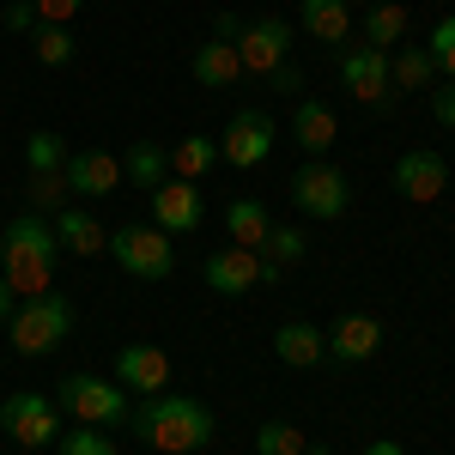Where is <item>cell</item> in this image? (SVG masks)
I'll return each mask as SVG.
<instances>
[{
	"label": "cell",
	"mask_w": 455,
	"mask_h": 455,
	"mask_svg": "<svg viewBox=\"0 0 455 455\" xmlns=\"http://www.w3.org/2000/svg\"><path fill=\"white\" fill-rule=\"evenodd\" d=\"M12 310H19V291H12V285L0 280V328H6V322H12Z\"/></svg>",
	"instance_id": "cell-38"
},
{
	"label": "cell",
	"mask_w": 455,
	"mask_h": 455,
	"mask_svg": "<svg viewBox=\"0 0 455 455\" xmlns=\"http://www.w3.org/2000/svg\"><path fill=\"white\" fill-rule=\"evenodd\" d=\"M255 255H261V261H267V267H291V261H304V231H291V225H274V231H267V237H261V249H255Z\"/></svg>",
	"instance_id": "cell-28"
},
{
	"label": "cell",
	"mask_w": 455,
	"mask_h": 455,
	"mask_svg": "<svg viewBox=\"0 0 455 455\" xmlns=\"http://www.w3.org/2000/svg\"><path fill=\"white\" fill-rule=\"evenodd\" d=\"M243 79V61H237V43L212 36L195 49V85H237Z\"/></svg>",
	"instance_id": "cell-20"
},
{
	"label": "cell",
	"mask_w": 455,
	"mask_h": 455,
	"mask_svg": "<svg viewBox=\"0 0 455 455\" xmlns=\"http://www.w3.org/2000/svg\"><path fill=\"white\" fill-rule=\"evenodd\" d=\"M267 85H274V92H298V85H304V73H298L291 61H285V68H274V73H267Z\"/></svg>",
	"instance_id": "cell-37"
},
{
	"label": "cell",
	"mask_w": 455,
	"mask_h": 455,
	"mask_svg": "<svg viewBox=\"0 0 455 455\" xmlns=\"http://www.w3.org/2000/svg\"><path fill=\"white\" fill-rule=\"evenodd\" d=\"M134 431H140L146 450L158 455H188V450H207L212 443V413L195 401V395H146L134 407Z\"/></svg>",
	"instance_id": "cell-2"
},
{
	"label": "cell",
	"mask_w": 455,
	"mask_h": 455,
	"mask_svg": "<svg viewBox=\"0 0 455 455\" xmlns=\"http://www.w3.org/2000/svg\"><path fill=\"white\" fill-rule=\"evenodd\" d=\"M0 425H6V431H12L25 450H49V443L61 437L49 395H36V388H19V395H6V401H0Z\"/></svg>",
	"instance_id": "cell-7"
},
{
	"label": "cell",
	"mask_w": 455,
	"mask_h": 455,
	"mask_svg": "<svg viewBox=\"0 0 455 455\" xmlns=\"http://www.w3.org/2000/svg\"><path fill=\"white\" fill-rule=\"evenodd\" d=\"M304 450H310L304 425H291V419H267L255 431V455H304Z\"/></svg>",
	"instance_id": "cell-27"
},
{
	"label": "cell",
	"mask_w": 455,
	"mask_h": 455,
	"mask_svg": "<svg viewBox=\"0 0 455 455\" xmlns=\"http://www.w3.org/2000/svg\"><path fill=\"white\" fill-rule=\"evenodd\" d=\"M164 171H171V152H164V146H152V140L128 146V158H122V176H128V182H140V188H146V182L158 188Z\"/></svg>",
	"instance_id": "cell-24"
},
{
	"label": "cell",
	"mask_w": 455,
	"mask_h": 455,
	"mask_svg": "<svg viewBox=\"0 0 455 455\" xmlns=\"http://www.w3.org/2000/svg\"><path fill=\"white\" fill-rule=\"evenodd\" d=\"M291 207L310 212V219H340V212L352 207L347 176L334 171V164H304V171H291Z\"/></svg>",
	"instance_id": "cell-5"
},
{
	"label": "cell",
	"mask_w": 455,
	"mask_h": 455,
	"mask_svg": "<svg viewBox=\"0 0 455 455\" xmlns=\"http://www.w3.org/2000/svg\"><path fill=\"white\" fill-rule=\"evenodd\" d=\"M61 407H68L79 425L128 419V395H122V383H104V377H61Z\"/></svg>",
	"instance_id": "cell-6"
},
{
	"label": "cell",
	"mask_w": 455,
	"mask_h": 455,
	"mask_svg": "<svg viewBox=\"0 0 455 455\" xmlns=\"http://www.w3.org/2000/svg\"><path fill=\"white\" fill-rule=\"evenodd\" d=\"M49 225H55V243L68 249V255H98V249H109V231H98V219L85 207L49 212Z\"/></svg>",
	"instance_id": "cell-16"
},
{
	"label": "cell",
	"mask_w": 455,
	"mask_h": 455,
	"mask_svg": "<svg viewBox=\"0 0 455 455\" xmlns=\"http://www.w3.org/2000/svg\"><path fill=\"white\" fill-rule=\"evenodd\" d=\"M68 207V176L49 171V176H31V212H61Z\"/></svg>",
	"instance_id": "cell-32"
},
{
	"label": "cell",
	"mask_w": 455,
	"mask_h": 455,
	"mask_svg": "<svg viewBox=\"0 0 455 455\" xmlns=\"http://www.w3.org/2000/svg\"><path fill=\"white\" fill-rule=\"evenodd\" d=\"M201 280H207L219 298H243V291H255V285H261V255L231 243V249H219V255H207Z\"/></svg>",
	"instance_id": "cell-13"
},
{
	"label": "cell",
	"mask_w": 455,
	"mask_h": 455,
	"mask_svg": "<svg viewBox=\"0 0 455 455\" xmlns=\"http://www.w3.org/2000/svg\"><path fill=\"white\" fill-rule=\"evenodd\" d=\"M201 188H195V182H182V176H176V182H158V188H152V225H158V231H195V225H201Z\"/></svg>",
	"instance_id": "cell-15"
},
{
	"label": "cell",
	"mask_w": 455,
	"mask_h": 455,
	"mask_svg": "<svg viewBox=\"0 0 455 455\" xmlns=\"http://www.w3.org/2000/svg\"><path fill=\"white\" fill-rule=\"evenodd\" d=\"M291 134H298V146H310V152H328V146L340 140L334 109L315 104V98H304V104H298V116H291Z\"/></svg>",
	"instance_id": "cell-21"
},
{
	"label": "cell",
	"mask_w": 455,
	"mask_h": 455,
	"mask_svg": "<svg viewBox=\"0 0 455 455\" xmlns=\"http://www.w3.org/2000/svg\"><path fill=\"white\" fill-rule=\"evenodd\" d=\"M55 225H49V212H19L6 231H0V280L12 285L19 298H43V291H55Z\"/></svg>",
	"instance_id": "cell-1"
},
{
	"label": "cell",
	"mask_w": 455,
	"mask_h": 455,
	"mask_svg": "<svg viewBox=\"0 0 455 455\" xmlns=\"http://www.w3.org/2000/svg\"><path fill=\"white\" fill-rule=\"evenodd\" d=\"M171 164H176V176H182V182H201V176L219 164V140H207V134H188V140L171 152Z\"/></svg>",
	"instance_id": "cell-25"
},
{
	"label": "cell",
	"mask_w": 455,
	"mask_h": 455,
	"mask_svg": "<svg viewBox=\"0 0 455 455\" xmlns=\"http://www.w3.org/2000/svg\"><path fill=\"white\" fill-rule=\"evenodd\" d=\"M6 31H36V6L31 0H12V6H6Z\"/></svg>",
	"instance_id": "cell-35"
},
{
	"label": "cell",
	"mask_w": 455,
	"mask_h": 455,
	"mask_svg": "<svg viewBox=\"0 0 455 455\" xmlns=\"http://www.w3.org/2000/svg\"><path fill=\"white\" fill-rule=\"evenodd\" d=\"M431 55H425V49H395V61H388V85H395V92H425V85H431Z\"/></svg>",
	"instance_id": "cell-26"
},
{
	"label": "cell",
	"mask_w": 455,
	"mask_h": 455,
	"mask_svg": "<svg viewBox=\"0 0 455 455\" xmlns=\"http://www.w3.org/2000/svg\"><path fill=\"white\" fill-rule=\"evenodd\" d=\"M237 61H243V73H267L285 68L291 61V25L285 19H255V25H243L237 31Z\"/></svg>",
	"instance_id": "cell-9"
},
{
	"label": "cell",
	"mask_w": 455,
	"mask_h": 455,
	"mask_svg": "<svg viewBox=\"0 0 455 455\" xmlns=\"http://www.w3.org/2000/svg\"><path fill=\"white\" fill-rule=\"evenodd\" d=\"M364 455H407V450H401L395 437H377V443H371V450H364Z\"/></svg>",
	"instance_id": "cell-39"
},
{
	"label": "cell",
	"mask_w": 455,
	"mask_h": 455,
	"mask_svg": "<svg viewBox=\"0 0 455 455\" xmlns=\"http://www.w3.org/2000/svg\"><path fill=\"white\" fill-rule=\"evenodd\" d=\"M274 352H280V364H298V371H310L328 358V334L315 328V322H285L280 334H274Z\"/></svg>",
	"instance_id": "cell-18"
},
{
	"label": "cell",
	"mask_w": 455,
	"mask_h": 455,
	"mask_svg": "<svg viewBox=\"0 0 455 455\" xmlns=\"http://www.w3.org/2000/svg\"><path fill=\"white\" fill-rule=\"evenodd\" d=\"M116 383L134 388V395H164V388H171V352L146 347V340L122 347L116 352Z\"/></svg>",
	"instance_id": "cell-11"
},
{
	"label": "cell",
	"mask_w": 455,
	"mask_h": 455,
	"mask_svg": "<svg viewBox=\"0 0 455 455\" xmlns=\"http://www.w3.org/2000/svg\"><path fill=\"white\" fill-rule=\"evenodd\" d=\"M73 328V304L61 298V291H43V298H25L19 310H12V322H6V340L25 352V358H36V352H55L61 340H68Z\"/></svg>",
	"instance_id": "cell-3"
},
{
	"label": "cell",
	"mask_w": 455,
	"mask_h": 455,
	"mask_svg": "<svg viewBox=\"0 0 455 455\" xmlns=\"http://www.w3.org/2000/svg\"><path fill=\"white\" fill-rule=\"evenodd\" d=\"M55 450L61 455H116V443L104 437V425H73V431L55 437Z\"/></svg>",
	"instance_id": "cell-31"
},
{
	"label": "cell",
	"mask_w": 455,
	"mask_h": 455,
	"mask_svg": "<svg viewBox=\"0 0 455 455\" xmlns=\"http://www.w3.org/2000/svg\"><path fill=\"white\" fill-rule=\"evenodd\" d=\"M31 49H36L43 68H68V61H73V31H68V25H36Z\"/></svg>",
	"instance_id": "cell-29"
},
{
	"label": "cell",
	"mask_w": 455,
	"mask_h": 455,
	"mask_svg": "<svg viewBox=\"0 0 455 455\" xmlns=\"http://www.w3.org/2000/svg\"><path fill=\"white\" fill-rule=\"evenodd\" d=\"M401 31H407V6H395V0H377L371 6V19H364V36H371V49H401Z\"/></svg>",
	"instance_id": "cell-23"
},
{
	"label": "cell",
	"mask_w": 455,
	"mask_h": 455,
	"mask_svg": "<svg viewBox=\"0 0 455 455\" xmlns=\"http://www.w3.org/2000/svg\"><path fill=\"white\" fill-rule=\"evenodd\" d=\"M61 176H68V195H85V201H104V195H116V188L128 182V176H122V158L104 152V146H92V152H68Z\"/></svg>",
	"instance_id": "cell-10"
},
{
	"label": "cell",
	"mask_w": 455,
	"mask_h": 455,
	"mask_svg": "<svg viewBox=\"0 0 455 455\" xmlns=\"http://www.w3.org/2000/svg\"><path fill=\"white\" fill-rule=\"evenodd\" d=\"M340 79H347V92L358 104H383L388 92V55L383 49H371V43H358V49H340Z\"/></svg>",
	"instance_id": "cell-12"
},
{
	"label": "cell",
	"mask_w": 455,
	"mask_h": 455,
	"mask_svg": "<svg viewBox=\"0 0 455 455\" xmlns=\"http://www.w3.org/2000/svg\"><path fill=\"white\" fill-rule=\"evenodd\" d=\"M267 152H274V122H267L261 109H237V116L225 122L219 158L237 164V171H255V164H267Z\"/></svg>",
	"instance_id": "cell-8"
},
{
	"label": "cell",
	"mask_w": 455,
	"mask_h": 455,
	"mask_svg": "<svg viewBox=\"0 0 455 455\" xmlns=\"http://www.w3.org/2000/svg\"><path fill=\"white\" fill-rule=\"evenodd\" d=\"M31 6H36V25H68L85 0H31Z\"/></svg>",
	"instance_id": "cell-34"
},
{
	"label": "cell",
	"mask_w": 455,
	"mask_h": 455,
	"mask_svg": "<svg viewBox=\"0 0 455 455\" xmlns=\"http://www.w3.org/2000/svg\"><path fill=\"white\" fill-rule=\"evenodd\" d=\"M304 455H328V450H315V443H310V450H304Z\"/></svg>",
	"instance_id": "cell-40"
},
{
	"label": "cell",
	"mask_w": 455,
	"mask_h": 455,
	"mask_svg": "<svg viewBox=\"0 0 455 455\" xmlns=\"http://www.w3.org/2000/svg\"><path fill=\"white\" fill-rule=\"evenodd\" d=\"M377 347H383V322H377V315H340V322H334V334H328V352H334V358H347V364L371 358Z\"/></svg>",
	"instance_id": "cell-17"
},
{
	"label": "cell",
	"mask_w": 455,
	"mask_h": 455,
	"mask_svg": "<svg viewBox=\"0 0 455 455\" xmlns=\"http://www.w3.org/2000/svg\"><path fill=\"white\" fill-rule=\"evenodd\" d=\"M109 255L134 274V280H171L176 267V243L171 231H146V225H122V231H109Z\"/></svg>",
	"instance_id": "cell-4"
},
{
	"label": "cell",
	"mask_w": 455,
	"mask_h": 455,
	"mask_svg": "<svg viewBox=\"0 0 455 455\" xmlns=\"http://www.w3.org/2000/svg\"><path fill=\"white\" fill-rule=\"evenodd\" d=\"M225 231H231L237 249H261V237L274 231V219H267L261 201H231V207H225Z\"/></svg>",
	"instance_id": "cell-22"
},
{
	"label": "cell",
	"mask_w": 455,
	"mask_h": 455,
	"mask_svg": "<svg viewBox=\"0 0 455 455\" xmlns=\"http://www.w3.org/2000/svg\"><path fill=\"white\" fill-rule=\"evenodd\" d=\"M347 6H352V0H347ZM371 6H377V0H371Z\"/></svg>",
	"instance_id": "cell-41"
},
{
	"label": "cell",
	"mask_w": 455,
	"mask_h": 455,
	"mask_svg": "<svg viewBox=\"0 0 455 455\" xmlns=\"http://www.w3.org/2000/svg\"><path fill=\"white\" fill-rule=\"evenodd\" d=\"M298 19H304V31L322 36V43H347L352 36V6L347 0H298Z\"/></svg>",
	"instance_id": "cell-19"
},
{
	"label": "cell",
	"mask_w": 455,
	"mask_h": 455,
	"mask_svg": "<svg viewBox=\"0 0 455 455\" xmlns=\"http://www.w3.org/2000/svg\"><path fill=\"white\" fill-rule=\"evenodd\" d=\"M425 55H431V68L450 73L455 79V12L450 19H437V31H431V43H425Z\"/></svg>",
	"instance_id": "cell-33"
},
{
	"label": "cell",
	"mask_w": 455,
	"mask_h": 455,
	"mask_svg": "<svg viewBox=\"0 0 455 455\" xmlns=\"http://www.w3.org/2000/svg\"><path fill=\"white\" fill-rule=\"evenodd\" d=\"M395 195L401 201H437L443 188H450V164L437 158V152H407L401 164H395Z\"/></svg>",
	"instance_id": "cell-14"
},
{
	"label": "cell",
	"mask_w": 455,
	"mask_h": 455,
	"mask_svg": "<svg viewBox=\"0 0 455 455\" xmlns=\"http://www.w3.org/2000/svg\"><path fill=\"white\" fill-rule=\"evenodd\" d=\"M431 109H437L443 128H455V85H437V92H431Z\"/></svg>",
	"instance_id": "cell-36"
},
{
	"label": "cell",
	"mask_w": 455,
	"mask_h": 455,
	"mask_svg": "<svg viewBox=\"0 0 455 455\" xmlns=\"http://www.w3.org/2000/svg\"><path fill=\"white\" fill-rule=\"evenodd\" d=\"M25 164H31V176H49V171H61L68 164V140L61 134H31V146H25Z\"/></svg>",
	"instance_id": "cell-30"
}]
</instances>
